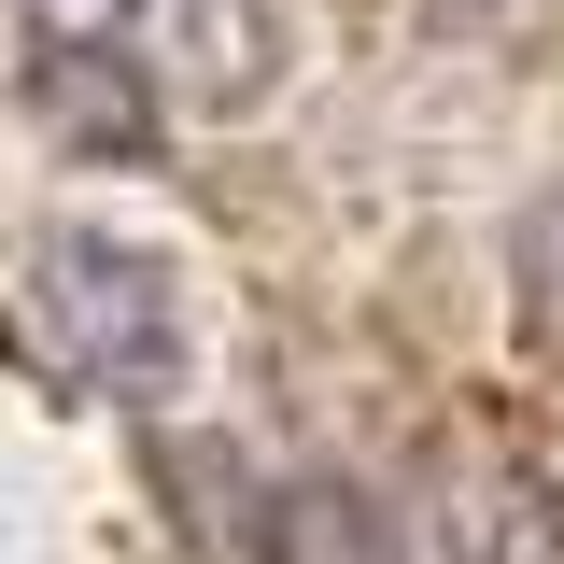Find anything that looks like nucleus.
I'll use <instances>...</instances> for the list:
<instances>
[{"instance_id":"20e7f679","label":"nucleus","mask_w":564,"mask_h":564,"mask_svg":"<svg viewBox=\"0 0 564 564\" xmlns=\"http://www.w3.org/2000/svg\"><path fill=\"white\" fill-rule=\"evenodd\" d=\"M29 113L70 141V155H141V85L113 70V43H43V70H29Z\"/></svg>"},{"instance_id":"7ed1b4c3","label":"nucleus","mask_w":564,"mask_h":564,"mask_svg":"<svg viewBox=\"0 0 564 564\" xmlns=\"http://www.w3.org/2000/svg\"><path fill=\"white\" fill-rule=\"evenodd\" d=\"M282 70V14L269 0H170V99L184 113H254Z\"/></svg>"},{"instance_id":"423d86ee","label":"nucleus","mask_w":564,"mask_h":564,"mask_svg":"<svg viewBox=\"0 0 564 564\" xmlns=\"http://www.w3.org/2000/svg\"><path fill=\"white\" fill-rule=\"evenodd\" d=\"M170 480L198 494V536L226 564H269V494L240 480V452H226V437H184V452H170Z\"/></svg>"},{"instance_id":"f03ea898","label":"nucleus","mask_w":564,"mask_h":564,"mask_svg":"<svg viewBox=\"0 0 564 564\" xmlns=\"http://www.w3.org/2000/svg\"><path fill=\"white\" fill-rule=\"evenodd\" d=\"M437 551L452 564H551L564 551L551 480L508 466V452H452V466H437Z\"/></svg>"},{"instance_id":"6e6552de","label":"nucleus","mask_w":564,"mask_h":564,"mask_svg":"<svg viewBox=\"0 0 564 564\" xmlns=\"http://www.w3.org/2000/svg\"><path fill=\"white\" fill-rule=\"evenodd\" d=\"M29 14V43H113L128 29V0H14Z\"/></svg>"},{"instance_id":"0eeeda50","label":"nucleus","mask_w":564,"mask_h":564,"mask_svg":"<svg viewBox=\"0 0 564 564\" xmlns=\"http://www.w3.org/2000/svg\"><path fill=\"white\" fill-rule=\"evenodd\" d=\"M522 296H536V325H564V184L522 212Z\"/></svg>"},{"instance_id":"f257e3e1","label":"nucleus","mask_w":564,"mask_h":564,"mask_svg":"<svg viewBox=\"0 0 564 564\" xmlns=\"http://www.w3.org/2000/svg\"><path fill=\"white\" fill-rule=\"evenodd\" d=\"M43 325L85 381H170V352H184V311H170V269L128 254V240H43Z\"/></svg>"},{"instance_id":"39448f33","label":"nucleus","mask_w":564,"mask_h":564,"mask_svg":"<svg viewBox=\"0 0 564 564\" xmlns=\"http://www.w3.org/2000/svg\"><path fill=\"white\" fill-rule=\"evenodd\" d=\"M269 564H395V536H381V508L352 480H269Z\"/></svg>"}]
</instances>
